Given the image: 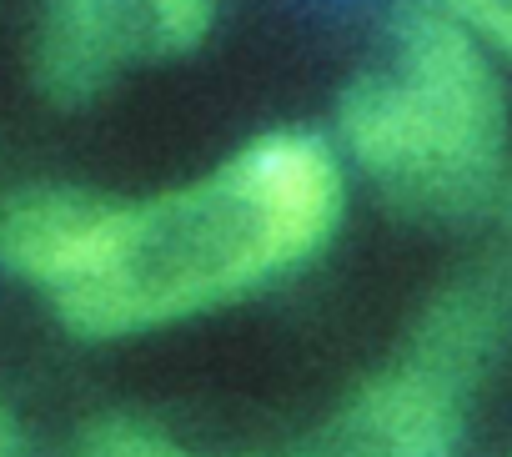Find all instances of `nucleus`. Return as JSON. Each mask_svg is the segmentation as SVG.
I'll list each match as a JSON object with an SVG mask.
<instances>
[{"label":"nucleus","mask_w":512,"mask_h":457,"mask_svg":"<svg viewBox=\"0 0 512 457\" xmlns=\"http://www.w3.org/2000/svg\"><path fill=\"white\" fill-rule=\"evenodd\" d=\"M342 196V161L322 136L267 131L151 201L91 196L81 252L51 302L86 337L186 322L307 262L332 237Z\"/></svg>","instance_id":"obj_1"},{"label":"nucleus","mask_w":512,"mask_h":457,"mask_svg":"<svg viewBox=\"0 0 512 457\" xmlns=\"http://www.w3.org/2000/svg\"><path fill=\"white\" fill-rule=\"evenodd\" d=\"M337 141L397 206L477 211L497 191L507 151V101L482 41L432 0L407 6L392 21L387 61L347 86Z\"/></svg>","instance_id":"obj_2"},{"label":"nucleus","mask_w":512,"mask_h":457,"mask_svg":"<svg viewBox=\"0 0 512 457\" xmlns=\"http://www.w3.org/2000/svg\"><path fill=\"white\" fill-rule=\"evenodd\" d=\"M211 0H51L36 71L61 101H86L116 71L176 56L206 36Z\"/></svg>","instance_id":"obj_3"},{"label":"nucleus","mask_w":512,"mask_h":457,"mask_svg":"<svg viewBox=\"0 0 512 457\" xmlns=\"http://www.w3.org/2000/svg\"><path fill=\"white\" fill-rule=\"evenodd\" d=\"M472 372L427 342L377 372L322 427L307 457H452L462 427V382Z\"/></svg>","instance_id":"obj_4"},{"label":"nucleus","mask_w":512,"mask_h":457,"mask_svg":"<svg viewBox=\"0 0 512 457\" xmlns=\"http://www.w3.org/2000/svg\"><path fill=\"white\" fill-rule=\"evenodd\" d=\"M71 457H226V452H206V447H186L156 427H141V422H101L91 427ZM307 457V452H297Z\"/></svg>","instance_id":"obj_5"},{"label":"nucleus","mask_w":512,"mask_h":457,"mask_svg":"<svg viewBox=\"0 0 512 457\" xmlns=\"http://www.w3.org/2000/svg\"><path fill=\"white\" fill-rule=\"evenodd\" d=\"M457 26H467L477 41H492L512 56V0H432Z\"/></svg>","instance_id":"obj_6"},{"label":"nucleus","mask_w":512,"mask_h":457,"mask_svg":"<svg viewBox=\"0 0 512 457\" xmlns=\"http://www.w3.org/2000/svg\"><path fill=\"white\" fill-rule=\"evenodd\" d=\"M0 457H16V437H11L6 422H0Z\"/></svg>","instance_id":"obj_7"}]
</instances>
